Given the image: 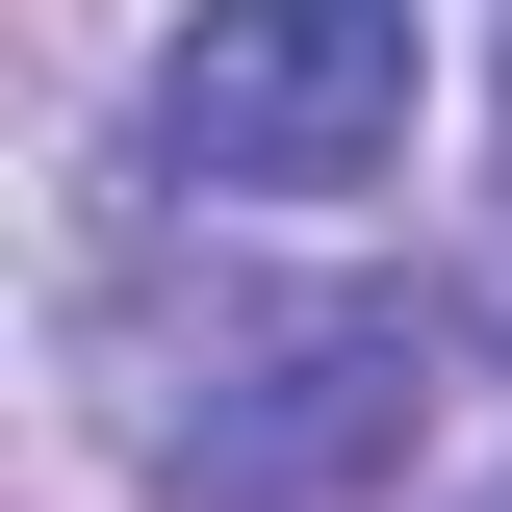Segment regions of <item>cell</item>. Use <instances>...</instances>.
I'll return each mask as SVG.
<instances>
[{
  "label": "cell",
  "mask_w": 512,
  "mask_h": 512,
  "mask_svg": "<svg viewBox=\"0 0 512 512\" xmlns=\"http://www.w3.org/2000/svg\"><path fill=\"white\" fill-rule=\"evenodd\" d=\"M436 103V26L410 0H205L180 52H154V154L231 205H359Z\"/></svg>",
  "instance_id": "cell-1"
},
{
  "label": "cell",
  "mask_w": 512,
  "mask_h": 512,
  "mask_svg": "<svg viewBox=\"0 0 512 512\" xmlns=\"http://www.w3.org/2000/svg\"><path fill=\"white\" fill-rule=\"evenodd\" d=\"M410 436V333L384 308H308V333H256L231 359V410H180V512H308V487H359V461Z\"/></svg>",
  "instance_id": "cell-2"
}]
</instances>
